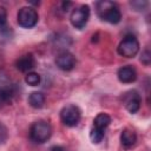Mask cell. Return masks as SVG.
I'll return each instance as SVG.
<instances>
[{
	"instance_id": "1",
	"label": "cell",
	"mask_w": 151,
	"mask_h": 151,
	"mask_svg": "<svg viewBox=\"0 0 151 151\" xmlns=\"http://www.w3.org/2000/svg\"><path fill=\"white\" fill-rule=\"evenodd\" d=\"M96 9H97L98 17L101 20L107 21L110 24L116 25L122 19L120 9L116 2H112L109 0H100L96 4Z\"/></svg>"
},
{
	"instance_id": "2",
	"label": "cell",
	"mask_w": 151,
	"mask_h": 151,
	"mask_svg": "<svg viewBox=\"0 0 151 151\" xmlns=\"http://www.w3.org/2000/svg\"><path fill=\"white\" fill-rule=\"evenodd\" d=\"M52 134V127L51 125L45 120H39L32 124L29 129V137L33 142L38 144H42L50 139Z\"/></svg>"
},
{
	"instance_id": "3",
	"label": "cell",
	"mask_w": 151,
	"mask_h": 151,
	"mask_svg": "<svg viewBox=\"0 0 151 151\" xmlns=\"http://www.w3.org/2000/svg\"><path fill=\"white\" fill-rule=\"evenodd\" d=\"M118 53L122 55V57H125V58H133L138 51H139V41L138 39L132 35V34H129V35H125L123 38V40L119 42L118 45V48H117Z\"/></svg>"
},
{
	"instance_id": "4",
	"label": "cell",
	"mask_w": 151,
	"mask_h": 151,
	"mask_svg": "<svg viewBox=\"0 0 151 151\" xmlns=\"http://www.w3.org/2000/svg\"><path fill=\"white\" fill-rule=\"evenodd\" d=\"M17 19H18V24L21 27H24V28H32V27H34L37 25L39 15H38V12L33 7L26 6V7H21L19 9Z\"/></svg>"
},
{
	"instance_id": "5",
	"label": "cell",
	"mask_w": 151,
	"mask_h": 151,
	"mask_svg": "<svg viewBox=\"0 0 151 151\" xmlns=\"http://www.w3.org/2000/svg\"><path fill=\"white\" fill-rule=\"evenodd\" d=\"M81 117V112L77 105L70 104L61 109L60 111V119L66 126H76Z\"/></svg>"
},
{
	"instance_id": "6",
	"label": "cell",
	"mask_w": 151,
	"mask_h": 151,
	"mask_svg": "<svg viewBox=\"0 0 151 151\" xmlns=\"http://www.w3.org/2000/svg\"><path fill=\"white\" fill-rule=\"evenodd\" d=\"M88 19H90V7L87 5H81L77 8H74L70 15L71 24L78 29L84 28L85 25L87 24Z\"/></svg>"
},
{
	"instance_id": "7",
	"label": "cell",
	"mask_w": 151,
	"mask_h": 151,
	"mask_svg": "<svg viewBox=\"0 0 151 151\" xmlns=\"http://www.w3.org/2000/svg\"><path fill=\"white\" fill-rule=\"evenodd\" d=\"M76 57L68 52V51H63L57 54L55 57V65L61 70V71H71L76 66Z\"/></svg>"
},
{
	"instance_id": "8",
	"label": "cell",
	"mask_w": 151,
	"mask_h": 151,
	"mask_svg": "<svg viewBox=\"0 0 151 151\" xmlns=\"http://www.w3.org/2000/svg\"><path fill=\"white\" fill-rule=\"evenodd\" d=\"M124 104L126 110L130 113H136L139 109H140V104H142V98L139 96V93L137 91H129L124 94Z\"/></svg>"
},
{
	"instance_id": "9",
	"label": "cell",
	"mask_w": 151,
	"mask_h": 151,
	"mask_svg": "<svg viewBox=\"0 0 151 151\" xmlns=\"http://www.w3.org/2000/svg\"><path fill=\"white\" fill-rule=\"evenodd\" d=\"M34 66H35V59H34L32 53L24 54L19 59H17V61H15V67L20 72H28Z\"/></svg>"
},
{
	"instance_id": "10",
	"label": "cell",
	"mask_w": 151,
	"mask_h": 151,
	"mask_svg": "<svg viewBox=\"0 0 151 151\" xmlns=\"http://www.w3.org/2000/svg\"><path fill=\"white\" fill-rule=\"evenodd\" d=\"M118 79L119 81L124 83V84H130V83H133L136 79H137V72L136 70L130 66V65H126V66H123L118 70Z\"/></svg>"
},
{
	"instance_id": "11",
	"label": "cell",
	"mask_w": 151,
	"mask_h": 151,
	"mask_svg": "<svg viewBox=\"0 0 151 151\" xmlns=\"http://www.w3.org/2000/svg\"><path fill=\"white\" fill-rule=\"evenodd\" d=\"M137 142V134L131 129H124L120 133V143L124 147H131Z\"/></svg>"
},
{
	"instance_id": "12",
	"label": "cell",
	"mask_w": 151,
	"mask_h": 151,
	"mask_svg": "<svg viewBox=\"0 0 151 151\" xmlns=\"http://www.w3.org/2000/svg\"><path fill=\"white\" fill-rule=\"evenodd\" d=\"M15 92L12 86H0V107L11 103Z\"/></svg>"
},
{
	"instance_id": "13",
	"label": "cell",
	"mask_w": 151,
	"mask_h": 151,
	"mask_svg": "<svg viewBox=\"0 0 151 151\" xmlns=\"http://www.w3.org/2000/svg\"><path fill=\"white\" fill-rule=\"evenodd\" d=\"M111 123V117L107 113H98L97 117L93 120V127L100 129V130H106V127L110 125Z\"/></svg>"
},
{
	"instance_id": "14",
	"label": "cell",
	"mask_w": 151,
	"mask_h": 151,
	"mask_svg": "<svg viewBox=\"0 0 151 151\" xmlns=\"http://www.w3.org/2000/svg\"><path fill=\"white\" fill-rule=\"evenodd\" d=\"M28 104L34 109H41L45 105V96L41 92H32L28 96Z\"/></svg>"
},
{
	"instance_id": "15",
	"label": "cell",
	"mask_w": 151,
	"mask_h": 151,
	"mask_svg": "<svg viewBox=\"0 0 151 151\" xmlns=\"http://www.w3.org/2000/svg\"><path fill=\"white\" fill-rule=\"evenodd\" d=\"M104 136H105V131L104 130H100V129H97V127H92L91 131H90V139L94 144H99L103 140Z\"/></svg>"
},
{
	"instance_id": "16",
	"label": "cell",
	"mask_w": 151,
	"mask_h": 151,
	"mask_svg": "<svg viewBox=\"0 0 151 151\" xmlns=\"http://www.w3.org/2000/svg\"><path fill=\"white\" fill-rule=\"evenodd\" d=\"M25 81L31 86H37L40 83V76L35 72H28L25 77Z\"/></svg>"
},
{
	"instance_id": "17",
	"label": "cell",
	"mask_w": 151,
	"mask_h": 151,
	"mask_svg": "<svg viewBox=\"0 0 151 151\" xmlns=\"http://www.w3.org/2000/svg\"><path fill=\"white\" fill-rule=\"evenodd\" d=\"M140 60H142V63H143L144 65H146V66L150 65V63H151V53H150L149 50H145V51L142 53Z\"/></svg>"
},
{
	"instance_id": "18",
	"label": "cell",
	"mask_w": 151,
	"mask_h": 151,
	"mask_svg": "<svg viewBox=\"0 0 151 151\" xmlns=\"http://www.w3.org/2000/svg\"><path fill=\"white\" fill-rule=\"evenodd\" d=\"M6 21H7V11L5 7L0 6V27L6 26Z\"/></svg>"
},
{
	"instance_id": "19",
	"label": "cell",
	"mask_w": 151,
	"mask_h": 151,
	"mask_svg": "<svg viewBox=\"0 0 151 151\" xmlns=\"http://www.w3.org/2000/svg\"><path fill=\"white\" fill-rule=\"evenodd\" d=\"M7 137H8V132H7L6 126L2 125V124H0V144L4 143V142H6Z\"/></svg>"
},
{
	"instance_id": "20",
	"label": "cell",
	"mask_w": 151,
	"mask_h": 151,
	"mask_svg": "<svg viewBox=\"0 0 151 151\" xmlns=\"http://www.w3.org/2000/svg\"><path fill=\"white\" fill-rule=\"evenodd\" d=\"M137 5L139 6V7L137 8V11H143V8H144L143 6H146L147 4H146L145 1H143V2H140V1H132V2H131V6H137Z\"/></svg>"
},
{
	"instance_id": "21",
	"label": "cell",
	"mask_w": 151,
	"mask_h": 151,
	"mask_svg": "<svg viewBox=\"0 0 151 151\" xmlns=\"http://www.w3.org/2000/svg\"><path fill=\"white\" fill-rule=\"evenodd\" d=\"M50 151H65V149L63 146H60V145H54V146H52L50 149Z\"/></svg>"
},
{
	"instance_id": "22",
	"label": "cell",
	"mask_w": 151,
	"mask_h": 151,
	"mask_svg": "<svg viewBox=\"0 0 151 151\" xmlns=\"http://www.w3.org/2000/svg\"><path fill=\"white\" fill-rule=\"evenodd\" d=\"M71 5H72V2H63V7H64V9H65V11H66V9H67V7H68V6H71Z\"/></svg>"
}]
</instances>
